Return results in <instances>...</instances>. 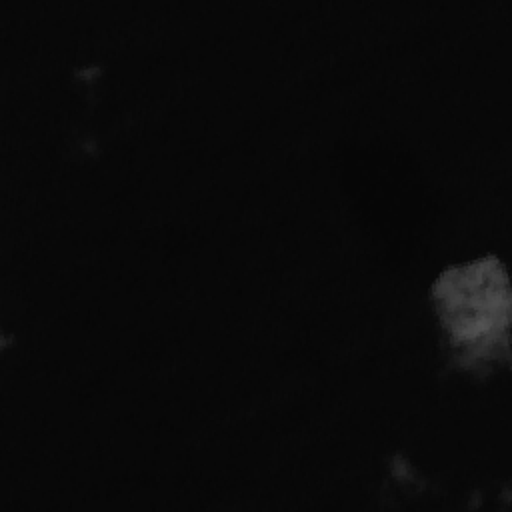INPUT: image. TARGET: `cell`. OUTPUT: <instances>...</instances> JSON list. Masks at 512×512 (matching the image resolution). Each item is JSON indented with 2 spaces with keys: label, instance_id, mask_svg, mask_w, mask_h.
I'll use <instances>...</instances> for the list:
<instances>
[{
  "label": "cell",
  "instance_id": "obj_1",
  "mask_svg": "<svg viewBox=\"0 0 512 512\" xmlns=\"http://www.w3.org/2000/svg\"><path fill=\"white\" fill-rule=\"evenodd\" d=\"M430 302L452 366L476 378L510 366L512 290L498 256L444 268L430 286Z\"/></svg>",
  "mask_w": 512,
  "mask_h": 512
}]
</instances>
